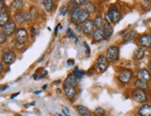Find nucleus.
<instances>
[{
  "mask_svg": "<svg viewBox=\"0 0 151 116\" xmlns=\"http://www.w3.org/2000/svg\"><path fill=\"white\" fill-rule=\"evenodd\" d=\"M106 22L114 23V24L118 23L121 20V13L117 7L112 6V7L109 8L107 13L106 14Z\"/></svg>",
  "mask_w": 151,
  "mask_h": 116,
  "instance_id": "f257e3e1",
  "label": "nucleus"
},
{
  "mask_svg": "<svg viewBox=\"0 0 151 116\" xmlns=\"http://www.w3.org/2000/svg\"><path fill=\"white\" fill-rule=\"evenodd\" d=\"M132 97L138 103H145L148 100V94L147 90H141L135 88L132 93Z\"/></svg>",
  "mask_w": 151,
  "mask_h": 116,
  "instance_id": "f03ea898",
  "label": "nucleus"
},
{
  "mask_svg": "<svg viewBox=\"0 0 151 116\" xmlns=\"http://www.w3.org/2000/svg\"><path fill=\"white\" fill-rule=\"evenodd\" d=\"M118 79L123 85L129 84L131 82V80L132 79V71L130 69H122L119 73Z\"/></svg>",
  "mask_w": 151,
  "mask_h": 116,
  "instance_id": "7ed1b4c3",
  "label": "nucleus"
},
{
  "mask_svg": "<svg viewBox=\"0 0 151 116\" xmlns=\"http://www.w3.org/2000/svg\"><path fill=\"white\" fill-rule=\"evenodd\" d=\"M106 57L109 61H117L119 57V49L118 46H111L106 50Z\"/></svg>",
  "mask_w": 151,
  "mask_h": 116,
  "instance_id": "20e7f679",
  "label": "nucleus"
},
{
  "mask_svg": "<svg viewBox=\"0 0 151 116\" xmlns=\"http://www.w3.org/2000/svg\"><path fill=\"white\" fill-rule=\"evenodd\" d=\"M109 66V60L104 55H100L96 60V69L99 73H104Z\"/></svg>",
  "mask_w": 151,
  "mask_h": 116,
  "instance_id": "39448f33",
  "label": "nucleus"
},
{
  "mask_svg": "<svg viewBox=\"0 0 151 116\" xmlns=\"http://www.w3.org/2000/svg\"><path fill=\"white\" fill-rule=\"evenodd\" d=\"M32 19L30 12H24V11H19L14 15V20L19 24H24L28 22Z\"/></svg>",
  "mask_w": 151,
  "mask_h": 116,
  "instance_id": "423d86ee",
  "label": "nucleus"
},
{
  "mask_svg": "<svg viewBox=\"0 0 151 116\" xmlns=\"http://www.w3.org/2000/svg\"><path fill=\"white\" fill-rule=\"evenodd\" d=\"M81 29H82V32L86 36H92V33H93L96 28H95L93 21L89 19L88 21H86L84 23L81 24Z\"/></svg>",
  "mask_w": 151,
  "mask_h": 116,
  "instance_id": "0eeeda50",
  "label": "nucleus"
},
{
  "mask_svg": "<svg viewBox=\"0 0 151 116\" xmlns=\"http://www.w3.org/2000/svg\"><path fill=\"white\" fill-rule=\"evenodd\" d=\"M15 39L18 44H24L28 39V32L25 28H20L15 33Z\"/></svg>",
  "mask_w": 151,
  "mask_h": 116,
  "instance_id": "6e6552de",
  "label": "nucleus"
},
{
  "mask_svg": "<svg viewBox=\"0 0 151 116\" xmlns=\"http://www.w3.org/2000/svg\"><path fill=\"white\" fill-rule=\"evenodd\" d=\"M138 43L143 48H151V34L149 33H143L138 37Z\"/></svg>",
  "mask_w": 151,
  "mask_h": 116,
  "instance_id": "1a4fd4ad",
  "label": "nucleus"
},
{
  "mask_svg": "<svg viewBox=\"0 0 151 116\" xmlns=\"http://www.w3.org/2000/svg\"><path fill=\"white\" fill-rule=\"evenodd\" d=\"M136 76H137V79L149 82V81L151 80V73L147 68H140V69L137 70Z\"/></svg>",
  "mask_w": 151,
  "mask_h": 116,
  "instance_id": "9d476101",
  "label": "nucleus"
},
{
  "mask_svg": "<svg viewBox=\"0 0 151 116\" xmlns=\"http://www.w3.org/2000/svg\"><path fill=\"white\" fill-rule=\"evenodd\" d=\"M16 60V53L14 51H8L2 56V62L6 65H10Z\"/></svg>",
  "mask_w": 151,
  "mask_h": 116,
  "instance_id": "9b49d317",
  "label": "nucleus"
},
{
  "mask_svg": "<svg viewBox=\"0 0 151 116\" xmlns=\"http://www.w3.org/2000/svg\"><path fill=\"white\" fill-rule=\"evenodd\" d=\"M63 91H65V96L70 100H73L78 95L77 88H76V86H73V85H65L63 86Z\"/></svg>",
  "mask_w": 151,
  "mask_h": 116,
  "instance_id": "f8f14e48",
  "label": "nucleus"
},
{
  "mask_svg": "<svg viewBox=\"0 0 151 116\" xmlns=\"http://www.w3.org/2000/svg\"><path fill=\"white\" fill-rule=\"evenodd\" d=\"M2 31L7 34V36H12L17 31L16 23L14 21H9L2 27Z\"/></svg>",
  "mask_w": 151,
  "mask_h": 116,
  "instance_id": "ddd939ff",
  "label": "nucleus"
},
{
  "mask_svg": "<svg viewBox=\"0 0 151 116\" xmlns=\"http://www.w3.org/2000/svg\"><path fill=\"white\" fill-rule=\"evenodd\" d=\"M137 113L139 116H151V104L145 103L138 109Z\"/></svg>",
  "mask_w": 151,
  "mask_h": 116,
  "instance_id": "4468645a",
  "label": "nucleus"
},
{
  "mask_svg": "<svg viewBox=\"0 0 151 116\" xmlns=\"http://www.w3.org/2000/svg\"><path fill=\"white\" fill-rule=\"evenodd\" d=\"M103 33H104V39H109L110 37L112 36L113 34V28L112 26L110 25L109 22H104V27H103Z\"/></svg>",
  "mask_w": 151,
  "mask_h": 116,
  "instance_id": "2eb2a0df",
  "label": "nucleus"
},
{
  "mask_svg": "<svg viewBox=\"0 0 151 116\" xmlns=\"http://www.w3.org/2000/svg\"><path fill=\"white\" fill-rule=\"evenodd\" d=\"M92 39H93V43H97V42H101L102 40L104 39V33H103V30L102 29H95L93 33H92L91 36Z\"/></svg>",
  "mask_w": 151,
  "mask_h": 116,
  "instance_id": "dca6fc26",
  "label": "nucleus"
},
{
  "mask_svg": "<svg viewBox=\"0 0 151 116\" xmlns=\"http://www.w3.org/2000/svg\"><path fill=\"white\" fill-rule=\"evenodd\" d=\"M78 79L77 78V76H76V75L72 73L70 74H68V76L65 80V85H73V86H76V85H78Z\"/></svg>",
  "mask_w": 151,
  "mask_h": 116,
  "instance_id": "f3484780",
  "label": "nucleus"
},
{
  "mask_svg": "<svg viewBox=\"0 0 151 116\" xmlns=\"http://www.w3.org/2000/svg\"><path fill=\"white\" fill-rule=\"evenodd\" d=\"M134 86L136 89H141V90H147L149 88V84L147 81H143L140 79H136L134 81Z\"/></svg>",
  "mask_w": 151,
  "mask_h": 116,
  "instance_id": "a211bd4d",
  "label": "nucleus"
},
{
  "mask_svg": "<svg viewBox=\"0 0 151 116\" xmlns=\"http://www.w3.org/2000/svg\"><path fill=\"white\" fill-rule=\"evenodd\" d=\"M81 9H82V8L77 7V8L74 9L71 11V21L74 22V23H76V24H78V18H79V14L81 12Z\"/></svg>",
  "mask_w": 151,
  "mask_h": 116,
  "instance_id": "6ab92c4d",
  "label": "nucleus"
},
{
  "mask_svg": "<svg viewBox=\"0 0 151 116\" xmlns=\"http://www.w3.org/2000/svg\"><path fill=\"white\" fill-rule=\"evenodd\" d=\"M76 109H77V112H78L80 116H91V112L85 106L78 105L76 107Z\"/></svg>",
  "mask_w": 151,
  "mask_h": 116,
  "instance_id": "aec40b11",
  "label": "nucleus"
},
{
  "mask_svg": "<svg viewBox=\"0 0 151 116\" xmlns=\"http://www.w3.org/2000/svg\"><path fill=\"white\" fill-rule=\"evenodd\" d=\"M89 17H90V13L85 9H81L80 14H79V18H78V23H84L86 21L89 20Z\"/></svg>",
  "mask_w": 151,
  "mask_h": 116,
  "instance_id": "412c9836",
  "label": "nucleus"
},
{
  "mask_svg": "<svg viewBox=\"0 0 151 116\" xmlns=\"http://www.w3.org/2000/svg\"><path fill=\"white\" fill-rule=\"evenodd\" d=\"M145 54H146V50L143 48H138L135 51L134 54H133V57H134L135 60H141L143 58L145 57Z\"/></svg>",
  "mask_w": 151,
  "mask_h": 116,
  "instance_id": "4be33fe9",
  "label": "nucleus"
},
{
  "mask_svg": "<svg viewBox=\"0 0 151 116\" xmlns=\"http://www.w3.org/2000/svg\"><path fill=\"white\" fill-rule=\"evenodd\" d=\"M9 19V14L7 11H2V12L0 13V26L3 27L6 23H8Z\"/></svg>",
  "mask_w": 151,
  "mask_h": 116,
  "instance_id": "5701e85b",
  "label": "nucleus"
},
{
  "mask_svg": "<svg viewBox=\"0 0 151 116\" xmlns=\"http://www.w3.org/2000/svg\"><path fill=\"white\" fill-rule=\"evenodd\" d=\"M93 22H94V25H95L96 29H103L104 24V22H106V21H104L102 16L98 15V16L95 17V19L93 20Z\"/></svg>",
  "mask_w": 151,
  "mask_h": 116,
  "instance_id": "b1692460",
  "label": "nucleus"
},
{
  "mask_svg": "<svg viewBox=\"0 0 151 116\" xmlns=\"http://www.w3.org/2000/svg\"><path fill=\"white\" fill-rule=\"evenodd\" d=\"M24 1H19V0H15V1H12L10 4L11 9L14 10H20L22 9V8L24 7Z\"/></svg>",
  "mask_w": 151,
  "mask_h": 116,
  "instance_id": "393cba45",
  "label": "nucleus"
},
{
  "mask_svg": "<svg viewBox=\"0 0 151 116\" xmlns=\"http://www.w3.org/2000/svg\"><path fill=\"white\" fill-rule=\"evenodd\" d=\"M43 6L48 12H50L54 7V3L53 1H51V0H45V1H43Z\"/></svg>",
  "mask_w": 151,
  "mask_h": 116,
  "instance_id": "a878e982",
  "label": "nucleus"
},
{
  "mask_svg": "<svg viewBox=\"0 0 151 116\" xmlns=\"http://www.w3.org/2000/svg\"><path fill=\"white\" fill-rule=\"evenodd\" d=\"M135 36H136V33L134 31H130L125 34L123 39H124V41H131V40H132L135 37Z\"/></svg>",
  "mask_w": 151,
  "mask_h": 116,
  "instance_id": "bb28decb",
  "label": "nucleus"
},
{
  "mask_svg": "<svg viewBox=\"0 0 151 116\" xmlns=\"http://www.w3.org/2000/svg\"><path fill=\"white\" fill-rule=\"evenodd\" d=\"M73 73L77 76L78 79H80V78H82L84 75H85V72H82V71H80V70L78 68H76L74 71H73Z\"/></svg>",
  "mask_w": 151,
  "mask_h": 116,
  "instance_id": "cd10ccee",
  "label": "nucleus"
},
{
  "mask_svg": "<svg viewBox=\"0 0 151 116\" xmlns=\"http://www.w3.org/2000/svg\"><path fill=\"white\" fill-rule=\"evenodd\" d=\"M85 7H86V10L87 11H88V12L91 14V13H92V12H93V11L95 10V7H94V5L93 4H92L91 2H88V4H87L86 6H85Z\"/></svg>",
  "mask_w": 151,
  "mask_h": 116,
  "instance_id": "c85d7f7f",
  "label": "nucleus"
},
{
  "mask_svg": "<svg viewBox=\"0 0 151 116\" xmlns=\"http://www.w3.org/2000/svg\"><path fill=\"white\" fill-rule=\"evenodd\" d=\"M94 113L97 116H104L106 115V111H104V109H103L102 107H98L95 109Z\"/></svg>",
  "mask_w": 151,
  "mask_h": 116,
  "instance_id": "c756f323",
  "label": "nucleus"
},
{
  "mask_svg": "<svg viewBox=\"0 0 151 116\" xmlns=\"http://www.w3.org/2000/svg\"><path fill=\"white\" fill-rule=\"evenodd\" d=\"M141 6L145 10H149V9L151 8V2L150 1H142Z\"/></svg>",
  "mask_w": 151,
  "mask_h": 116,
  "instance_id": "7c9ffc66",
  "label": "nucleus"
},
{
  "mask_svg": "<svg viewBox=\"0 0 151 116\" xmlns=\"http://www.w3.org/2000/svg\"><path fill=\"white\" fill-rule=\"evenodd\" d=\"M76 6H77V5H76V3H75V1H69L68 2V4H67V6H66V7H67V9H68V10H73L74 9H76V8H77V7H76Z\"/></svg>",
  "mask_w": 151,
  "mask_h": 116,
  "instance_id": "2f4dec72",
  "label": "nucleus"
},
{
  "mask_svg": "<svg viewBox=\"0 0 151 116\" xmlns=\"http://www.w3.org/2000/svg\"><path fill=\"white\" fill-rule=\"evenodd\" d=\"M6 38H7V34H6L3 31L0 32V43L1 44H4V42L6 41Z\"/></svg>",
  "mask_w": 151,
  "mask_h": 116,
  "instance_id": "473e14b6",
  "label": "nucleus"
},
{
  "mask_svg": "<svg viewBox=\"0 0 151 116\" xmlns=\"http://www.w3.org/2000/svg\"><path fill=\"white\" fill-rule=\"evenodd\" d=\"M68 12V9L67 7H62L60 9V15L61 16H65Z\"/></svg>",
  "mask_w": 151,
  "mask_h": 116,
  "instance_id": "72a5a7b5",
  "label": "nucleus"
},
{
  "mask_svg": "<svg viewBox=\"0 0 151 116\" xmlns=\"http://www.w3.org/2000/svg\"><path fill=\"white\" fill-rule=\"evenodd\" d=\"M83 45H84L85 48H86V53H87V55H90V53H91V48H90V46H88V44H87L86 42H83Z\"/></svg>",
  "mask_w": 151,
  "mask_h": 116,
  "instance_id": "f704fd0d",
  "label": "nucleus"
},
{
  "mask_svg": "<svg viewBox=\"0 0 151 116\" xmlns=\"http://www.w3.org/2000/svg\"><path fill=\"white\" fill-rule=\"evenodd\" d=\"M67 64H68L69 66L74 65V64H75V60H68V61H67Z\"/></svg>",
  "mask_w": 151,
  "mask_h": 116,
  "instance_id": "c9c22d12",
  "label": "nucleus"
},
{
  "mask_svg": "<svg viewBox=\"0 0 151 116\" xmlns=\"http://www.w3.org/2000/svg\"><path fill=\"white\" fill-rule=\"evenodd\" d=\"M0 5H1V6H0V10H1V12H2V11H4V7H5L4 1H0Z\"/></svg>",
  "mask_w": 151,
  "mask_h": 116,
  "instance_id": "e433bc0d",
  "label": "nucleus"
},
{
  "mask_svg": "<svg viewBox=\"0 0 151 116\" xmlns=\"http://www.w3.org/2000/svg\"><path fill=\"white\" fill-rule=\"evenodd\" d=\"M61 27V24L59 23V24H58V26H56V28H55V31H54V33L55 34H57L58 33V32H59V28Z\"/></svg>",
  "mask_w": 151,
  "mask_h": 116,
  "instance_id": "4c0bfd02",
  "label": "nucleus"
},
{
  "mask_svg": "<svg viewBox=\"0 0 151 116\" xmlns=\"http://www.w3.org/2000/svg\"><path fill=\"white\" fill-rule=\"evenodd\" d=\"M147 67H148V70L151 72V59L149 60V61H148V64H147Z\"/></svg>",
  "mask_w": 151,
  "mask_h": 116,
  "instance_id": "58836bf2",
  "label": "nucleus"
},
{
  "mask_svg": "<svg viewBox=\"0 0 151 116\" xmlns=\"http://www.w3.org/2000/svg\"><path fill=\"white\" fill-rule=\"evenodd\" d=\"M18 95H20V92L16 93V94H13V95H11V98H12V100H13V98H14L15 97H17V96H18Z\"/></svg>",
  "mask_w": 151,
  "mask_h": 116,
  "instance_id": "ea45409f",
  "label": "nucleus"
},
{
  "mask_svg": "<svg viewBox=\"0 0 151 116\" xmlns=\"http://www.w3.org/2000/svg\"><path fill=\"white\" fill-rule=\"evenodd\" d=\"M35 112H37V114H40V112L38 111V110H37V109H35V111H34Z\"/></svg>",
  "mask_w": 151,
  "mask_h": 116,
  "instance_id": "a19ab883",
  "label": "nucleus"
},
{
  "mask_svg": "<svg viewBox=\"0 0 151 116\" xmlns=\"http://www.w3.org/2000/svg\"><path fill=\"white\" fill-rule=\"evenodd\" d=\"M41 92H42L41 90H37V91L35 92V94H40V93H41Z\"/></svg>",
  "mask_w": 151,
  "mask_h": 116,
  "instance_id": "79ce46f5",
  "label": "nucleus"
},
{
  "mask_svg": "<svg viewBox=\"0 0 151 116\" xmlns=\"http://www.w3.org/2000/svg\"><path fill=\"white\" fill-rule=\"evenodd\" d=\"M37 78H38V77H37V74H34V79H36V80H37Z\"/></svg>",
  "mask_w": 151,
  "mask_h": 116,
  "instance_id": "37998d69",
  "label": "nucleus"
},
{
  "mask_svg": "<svg viewBox=\"0 0 151 116\" xmlns=\"http://www.w3.org/2000/svg\"><path fill=\"white\" fill-rule=\"evenodd\" d=\"M8 88V86H3V88H2V91L4 90V89H7Z\"/></svg>",
  "mask_w": 151,
  "mask_h": 116,
  "instance_id": "c03bdc74",
  "label": "nucleus"
},
{
  "mask_svg": "<svg viewBox=\"0 0 151 116\" xmlns=\"http://www.w3.org/2000/svg\"><path fill=\"white\" fill-rule=\"evenodd\" d=\"M0 68H1V69H0V71H3V64H1V66H0Z\"/></svg>",
  "mask_w": 151,
  "mask_h": 116,
  "instance_id": "a18cd8bd",
  "label": "nucleus"
},
{
  "mask_svg": "<svg viewBox=\"0 0 151 116\" xmlns=\"http://www.w3.org/2000/svg\"><path fill=\"white\" fill-rule=\"evenodd\" d=\"M59 116H63V115L62 114H59Z\"/></svg>",
  "mask_w": 151,
  "mask_h": 116,
  "instance_id": "49530a36",
  "label": "nucleus"
}]
</instances>
